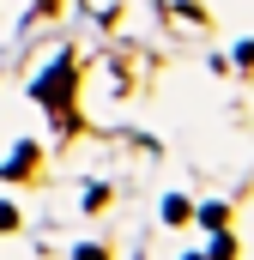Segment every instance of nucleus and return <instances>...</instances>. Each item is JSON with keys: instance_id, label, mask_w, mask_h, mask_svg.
<instances>
[{"instance_id": "f257e3e1", "label": "nucleus", "mask_w": 254, "mask_h": 260, "mask_svg": "<svg viewBox=\"0 0 254 260\" xmlns=\"http://www.w3.org/2000/svg\"><path fill=\"white\" fill-rule=\"evenodd\" d=\"M30 91H37L49 109H67V91H73V61H55L43 79H37V85H30Z\"/></svg>"}, {"instance_id": "f03ea898", "label": "nucleus", "mask_w": 254, "mask_h": 260, "mask_svg": "<svg viewBox=\"0 0 254 260\" xmlns=\"http://www.w3.org/2000/svg\"><path fill=\"white\" fill-rule=\"evenodd\" d=\"M212 260H236V242H230V236H218V242H212Z\"/></svg>"}, {"instance_id": "7ed1b4c3", "label": "nucleus", "mask_w": 254, "mask_h": 260, "mask_svg": "<svg viewBox=\"0 0 254 260\" xmlns=\"http://www.w3.org/2000/svg\"><path fill=\"white\" fill-rule=\"evenodd\" d=\"M12 224H18V212H12V206H0V230H12Z\"/></svg>"}, {"instance_id": "20e7f679", "label": "nucleus", "mask_w": 254, "mask_h": 260, "mask_svg": "<svg viewBox=\"0 0 254 260\" xmlns=\"http://www.w3.org/2000/svg\"><path fill=\"white\" fill-rule=\"evenodd\" d=\"M79 260H109V254H103V248H79Z\"/></svg>"}, {"instance_id": "39448f33", "label": "nucleus", "mask_w": 254, "mask_h": 260, "mask_svg": "<svg viewBox=\"0 0 254 260\" xmlns=\"http://www.w3.org/2000/svg\"><path fill=\"white\" fill-rule=\"evenodd\" d=\"M37 6H43V12H55V6H61V0H37Z\"/></svg>"}]
</instances>
